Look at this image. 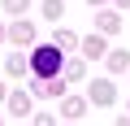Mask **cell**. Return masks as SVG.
<instances>
[{
  "label": "cell",
  "mask_w": 130,
  "mask_h": 126,
  "mask_svg": "<svg viewBox=\"0 0 130 126\" xmlns=\"http://www.w3.org/2000/svg\"><path fill=\"white\" fill-rule=\"evenodd\" d=\"M56 65H61V57H56V48H39V52H35V70H39V74H52Z\"/></svg>",
  "instance_id": "cell-1"
}]
</instances>
